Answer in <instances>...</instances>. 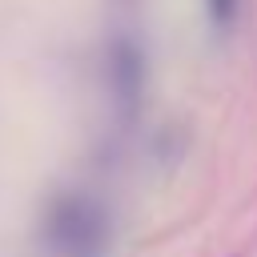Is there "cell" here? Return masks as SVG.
<instances>
[{"label":"cell","instance_id":"3","mask_svg":"<svg viewBox=\"0 0 257 257\" xmlns=\"http://www.w3.org/2000/svg\"><path fill=\"white\" fill-rule=\"evenodd\" d=\"M205 12H209V24L217 32H233L237 12H241V0H205Z\"/></svg>","mask_w":257,"mask_h":257},{"label":"cell","instance_id":"1","mask_svg":"<svg viewBox=\"0 0 257 257\" xmlns=\"http://www.w3.org/2000/svg\"><path fill=\"white\" fill-rule=\"evenodd\" d=\"M40 241L48 257H108L112 213L84 189H60L40 217Z\"/></svg>","mask_w":257,"mask_h":257},{"label":"cell","instance_id":"2","mask_svg":"<svg viewBox=\"0 0 257 257\" xmlns=\"http://www.w3.org/2000/svg\"><path fill=\"white\" fill-rule=\"evenodd\" d=\"M104 80H108V100L116 116L133 120L149 88V52L133 32H116L104 44Z\"/></svg>","mask_w":257,"mask_h":257}]
</instances>
